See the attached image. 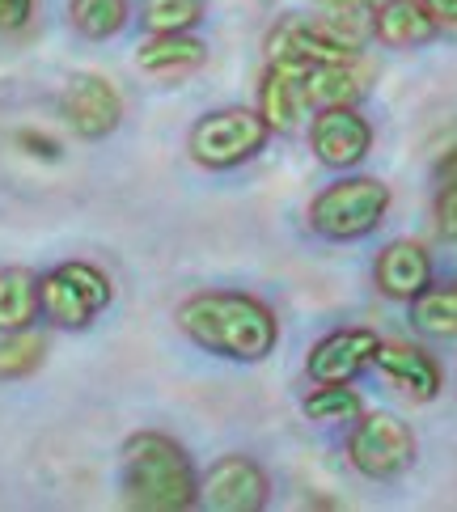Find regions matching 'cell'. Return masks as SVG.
I'll use <instances>...</instances> for the list:
<instances>
[{"instance_id":"obj_1","label":"cell","mask_w":457,"mask_h":512,"mask_svg":"<svg viewBox=\"0 0 457 512\" xmlns=\"http://www.w3.org/2000/svg\"><path fill=\"white\" fill-rule=\"evenodd\" d=\"M174 322L195 347L225 360H242V364L267 360L280 339L276 314L259 297H250V292H229V288L195 292V297L178 305Z\"/></svg>"},{"instance_id":"obj_19","label":"cell","mask_w":457,"mask_h":512,"mask_svg":"<svg viewBox=\"0 0 457 512\" xmlns=\"http://www.w3.org/2000/svg\"><path fill=\"white\" fill-rule=\"evenodd\" d=\"M411 326L428 339H457V288H424L411 301Z\"/></svg>"},{"instance_id":"obj_4","label":"cell","mask_w":457,"mask_h":512,"mask_svg":"<svg viewBox=\"0 0 457 512\" xmlns=\"http://www.w3.org/2000/svg\"><path fill=\"white\" fill-rule=\"evenodd\" d=\"M339 22H322V17H284V22H276V30L267 34V64L322 68V64L360 60V39L347 34Z\"/></svg>"},{"instance_id":"obj_20","label":"cell","mask_w":457,"mask_h":512,"mask_svg":"<svg viewBox=\"0 0 457 512\" xmlns=\"http://www.w3.org/2000/svg\"><path fill=\"white\" fill-rule=\"evenodd\" d=\"M68 22L85 39H111L127 26V0H68Z\"/></svg>"},{"instance_id":"obj_7","label":"cell","mask_w":457,"mask_h":512,"mask_svg":"<svg viewBox=\"0 0 457 512\" xmlns=\"http://www.w3.org/2000/svg\"><path fill=\"white\" fill-rule=\"evenodd\" d=\"M39 301L56 326L81 331L111 305V280L94 263H64L39 280Z\"/></svg>"},{"instance_id":"obj_27","label":"cell","mask_w":457,"mask_h":512,"mask_svg":"<svg viewBox=\"0 0 457 512\" xmlns=\"http://www.w3.org/2000/svg\"><path fill=\"white\" fill-rule=\"evenodd\" d=\"M441 30H457V0H424Z\"/></svg>"},{"instance_id":"obj_24","label":"cell","mask_w":457,"mask_h":512,"mask_svg":"<svg viewBox=\"0 0 457 512\" xmlns=\"http://www.w3.org/2000/svg\"><path fill=\"white\" fill-rule=\"evenodd\" d=\"M436 229H441L445 242H457V182L436 195Z\"/></svg>"},{"instance_id":"obj_5","label":"cell","mask_w":457,"mask_h":512,"mask_svg":"<svg viewBox=\"0 0 457 512\" xmlns=\"http://www.w3.org/2000/svg\"><path fill=\"white\" fill-rule=\"evenodd\" d=\"M271 123L254 111H242V106H229V111H212L191 127L187 149L195 157V166L204 170H233L250 161L254 153L267 144Z\"/></svg>"},{"instance_id":"obj_18","label":"cell","mask_w":457,"mask_h":512,"mask_svg":"<svg viewBox=\"0 0 457 512\" xmlns=\"http://www.w3.org/2000/svg\"><path fill=\"white\" fill-rule=\"evenodd\" d=\"M43 309L39 301V276L26 267L0 271V331H26L34 314Z\"/></svg>"},{"instance_id":"obj_13","label":"cell","mask_w":457,"mask_h":512,"mask_svg":"<svg viewBox=\"0 0 457 512\" xmlns=\"http://www.w3.org/2000/svg\"><path fill=\"white\" fill-rule=\"evenodd\" d=\"M373 364L394 381V386H402L419 402L436 398V394H441V386H445L441 364H436L424 347H411V343H381Z\"/></svg>"},{"instance_id":"obj_3","label":"cell","mask_w":457,"mask_h":512,"mask_svg":"<svg viewBox=\"0 0 457 512\" xmlns=\"http://www.w3.org/2000/svg\"><path fill=\"white\" fill-rule=\"evenodd\" d=\"M390 208V187L381 178H339L326 191H318V199L309 204V225L326 242H360L369 237L381 221H386Z\"/></svg>"},{"instance_id":"obj_2","label":"cell","mask_w":457,"mask_h":512,"mask_svg":"<svg viewBox=\"0 0 457 512\" xmlns=\"http://www.w3.org/2000/svg\"><path fill=\"white\" fill-rule=\"evenodd\" d=\"M127 504L144 512H182L199 500V479L187 449L166 432H136L123 445Z\"/></svg>"},{"instance_id":"obj_9","label":"cell","mask_w":457,"mask_h":512,"mask_svg":"<svg viewBox=\"0 0 457 512\" xmlns=\"http://www.w3.org/2000/svg\"><path fill=\"white\" fill-rule=\"evenodd\" d=\"M309 149L326 170H352L373 149V127L356 106H326L309 127Z\"/></svg>"},{"instance_id":"obj_17","label":"cell","mask_w":457,"mask_h":512,"mask_svg":"<svg viewBox=\"0 0 457 512\" xmlns=\"http://www.w3.org/2000/svg\"><path fill=\"white\" fill-rule=\"evenodd\" d=\"M364 89H369V72L360 68V60L305 68V98L318 111H326V106H352Z\"/></svg>"},{"instance_id":"obj_21","label":"cell","mask_w":457,"mask_h":512,"mask_svg":"<svg viewBox=\"0 0 457 512\" xmlns=\"http://www.w3.org/2000/svg\"><path fill=\"white\" fill-rule=\"evenodd\" d=\"M140 22L149 34H191L204 22V0H140Z\"/></svg>"},{"instance_id":"obj_26","label":"cell","mask_w":457,"mask_h":512,"mask_svg":"<svg viewBox=\"0 0 457 512\" xmlns=\"http://www.w3.org/2000/svg\"><path fill=\"white\" fill-rule=\"evenodd\" d=\"M322 5L339 17H356V13H373L377 5H386V0H322Z\"/></svg>"},{"instance_id":"obj_8","label":"cell","mask_w":457,"mask_h":512,"mask_svg":"<svg viewBox=\"0 0 457 512\" xmlns=\"http://www.w3.org/2000/svg\"><path fill=\"white\" fill-rule=\"evenodd\" d=\"M267 496H271L267 470L246 453L216 457L204 483H199V500L212 512H259L267 508Z\"/></svg>"},{"instance_id":"obj_10","label":"cell","mask_w":457,"mask_h":512,"mask_svg":"<svg viewBox=\"0 0 457 512\" xmlns=\"http://www.w3.org/2000/svg\"><path fill=\"white\" fill-rule=\"evenodd\" d=\"M377 347L381 339L369 326H343V331H331L326 339L314 343V352L305 360V373L318 386H347V381L360 377L373 364Z\"/></svg>"},{"instance_id":"obj_15","label":"cell","mask_w":457,"mask_h":512,"mask_svg":"<svg viewBox=\"0 0 457 512\" xmlns=\"http://www.w3.org/2000/svg\"><path fill=\"white\" fill-rule=\"evenodd\" d=\"M263 119L271 123V132H297L301 111L309 106L305 98V68H292V64H267V77H263Z\"/></svg>"},{"instance_id":"obj_16","label":"cell","mask_w":457,"mask_h":512,"mask_svg":"<svg viewBox=\"0 0 457 512\" xmlns=\"http://www.w3.org/2000/svg\"><path fill=\"white\" fill-rule=\"evenodd\" d=\"M204 60H208V47L199 39H191V34H153V39L136 51L140 72L161 77V81L187 77V72L204 68Z\"/></svg>"},{"instance_id":"obj_12","label":"cell","mask_w":457,"mask_h":512,"mask_svg":"<svg viewBox=\"0 0 457 512\" xmlns=\"http://www.w3.org/2000/svg\"><path fill=\"white\" fill-rule=\"evenodd\" d=\"M373 280L381 288V297L411 305L419 292L432 284V254L419 242H411V237H398V242H390L386 250L377 254Z\"/></svg>"},{"instance_id":"obj_11","label":"cell","mask_w":457,"mask_h":512,"mask_svg":"<svg viewBox=\"0 0 457 512\" xmlns=\"http://www.w3.org/2000/svg\"><path fill=\"white\" fill-rule=\"evenodd\" d=\"M64 119L68 127L77 132L81 140H102L111 136L119 119H123V98L119 89L106 81V77H94V72H81L72 77L68 89H64Z\"/></svg>"},{"instance_id":"obj_25","label":"cell","mask_w":457,"mask_h":512,"mask_svg":"<svg viewBox=\"0 0 457 512\" xmlns=\"http://www.w3.org/2000/svg\"><path fill=\"white\" fill-rule=\"evenodd\" d=\"M34 0H0V30H17L30 22Z\"/></svg>"},{"instance_id":"obj_23","label":"cell","mask_w":457,"mask_h":512,"mask_svg":"<svg viewBox=\"0 0 457 512\" xmlns=\"http://www.w3.org/2000/svg\"><path fill=\"white\" fill-rule=\"evenodd\" d=\"M301 411L309 419H318V424H352V419L364 415L356 390H347V386H322V390H314L301 402Z\"/></svg>"},{"instance_id":"obj_14","label":"cell","mask_w":457,"mask_h":512,"mask_svg":"<svg viewBox=\"0 0 457 512\" xmlns=\"http://www.w3.org/2000/svg\"><path fill=\"white\" fill-rule=\"evenodd\" d=\"M373 34L386 47H424L441 34V26L424 0H386L373 9Z\"/></svg>"},{"instance_id":"obj_22","label":"cell","mask_w":457,"mask_h":512,"mask_svg":"<svg viewBox=\"0 0 457 512\" xmlns=\"http://www.w3.org/2000/svg\"><path fill=\"white\" fill-rule=\"evenodd\" d=\"M47 352V339L39 331H5L0 339V381H13V377H26L43 364Z\"/></svg>"},{"instance_id":"obj_6","label":"cell","mask_w":457,"mask_h":512,"mask_svg":"<svg viewBox=\"0 0 457 512\" xmlns=\"http://www.w3.org/2000/svg\"><path fill=\"white\" fill-rule=\"evenodd\" d=\"M347 462H352L364 479L390 483L415 462V432L390 411H369L356 419L352 436H347Z\"/></svg>"}]
</instances>
